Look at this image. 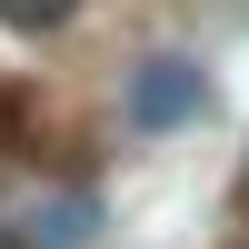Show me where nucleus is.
Masks as SVG:
<instances>
[{
	"label": "nucleus",
	"mask_w": 249,
	"mask_h": 249,
	"mask_svg": "<svg viewBox=\"0 0 249 249\" xmlns=\"http://www.w3.org/2000/svg\"><path fill=\"white\" fill-rule=\"evenodd\" d=\"M210 110V80L190 70V60H140V80H130V120L140 130H179V120H199Z\"/></svg>",
	"instance_id": "f257e3e1"
},
{
	"label": "nucleus",
	"mask_w": 249,
	"mask_h": 249,
	"mask_svg": "<svg viewBox=\"0 0 249 249\" xmlns=\"http://www.w3.org/2000/svg\"><path fill=\"white\" fill-rule=\"evenodd\" d=\"M0 20L10 30H60V20H80V0H0Z\"/></svg>",
	"instance_id": "f03ea898"
}]
</instances>
